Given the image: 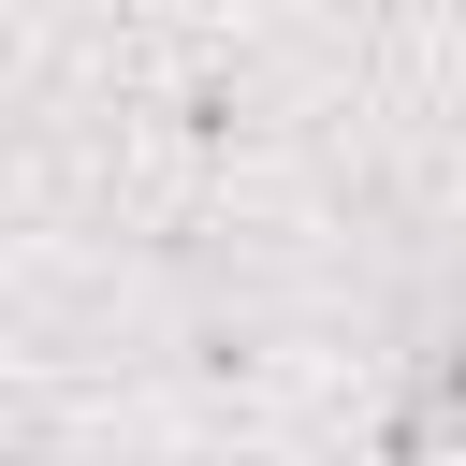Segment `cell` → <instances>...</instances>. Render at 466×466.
Listing matches in <instances>:
<instances>
[]
</instances>
